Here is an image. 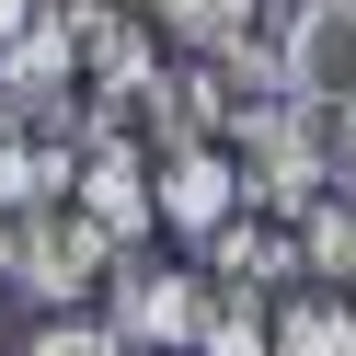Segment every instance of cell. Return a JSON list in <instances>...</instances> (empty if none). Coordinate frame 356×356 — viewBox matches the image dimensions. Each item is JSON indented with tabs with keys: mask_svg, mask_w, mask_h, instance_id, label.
Listing matches in <instances>:
<instances>
[{
	"mask_svg": "<svg viewBox=\"0 0 356 356\" xmlns=\"http://www.w3.org/2000/svg\"><path fill=\"white\" fill-rule=\"evenodd\" d=\"M299 253H310V287H356V195H310Z\"/></svg>",
	"mask_w": 356,
	"mask_h": 356,
	"instance_id": "obj_10",
	"label": "cell"
},
{
	"mask_svg": "<svg viewBox=\"0 0 356 356\" xmlns=\"http://www.w3.org/2000/svg\"><path fill=\"white\" fill-rule=\"evenodd\" d=\"M195 356H276V310L253 299V287H218L207 333H195Z\"/></svg>",
	"mask_w": 356,
	"mask_h": 356,
	"instance_id": "obj_11",
	"label": "cell"
},
{
	"mask_svg": "<svg viewBox=\"0 0 356 356\" xmlns=\"http://www.w3.org/2000/svg\"><path fill=\"white\" fill-rule=\"evenodd\" d=\"M35 12H47V0H0V47H12V35H24Z\"/></svg>",
	"mask_w": 356,
	"mask_h": 356,
	"instance_id": "obj_16",
	"label": "cell"
},
{
	"mask_svg": "<svg viewBox=\"0 0 356 356\" xmlns=\"http://www.w3.org/2000/svg\"><path fill=\"white\" fill-rule=\"evenodd\" d=\"M104 264H115V230H92V218L58 195V207H24V264H12V299L35 310H81L104 287Z\"/></svg>",
	"mask_w": 356,
	"mask_h": 356,
	"instance_id": "obj_3",
	"label": "cell"
},
{
	"mask_svg": "<svg viewBox=\"0 0 356 356\" xmlns=\"http://www.w3.org/2000/svg\"><path fill=\"white\" fill-rule=\"evenodd\" d=\"M12 264H24V218L0 207V299H12Z\"/></svg>",
	"mask_w": 356,
	"mask_h": 356,
	"instance_id": "obj_15",
	"label": "cell"
},
{
	"mask_svg": "<svg viewBox=\"0 0 356 356\" xmlns=\"http://www.w3.org/2000/svg\"><path fill=\"white\" fill-rule=\"evenodd\" d=\"M276 356H356V299L345 287H287L276 299Z\"/></svg>",
	"mask_w": 356,
	"mask_h": 356,
	"instance_id": "obj_9",
	"label": "cell"
},
{
	"mask_svg": "<svg viewBox=\"0 0 356 356\" xmlns=\"http://www.w3.org/2000/svg\"><path fill=\"white\" fill-rule=\"evenodd\" d=\"M149 195H161V230H184V241H207L230 207H253L230 138H184V149H161V161H149Z\"/></svg>",
	"mask_w": 356,
	"mask_h": 356,
	"instance_id": "obj_7",
	"label": "cell"
},
{
	"mask_svg": "<svg viewBox=\"0 0 356 356\" xmlns=\"http://www.w3.org/2000/svg\"><path fill=\"white\" fill-rule=\"evenodd\" d=\"M276 58L299 104H356V0H287L276 12Z\"/></svg>",
	"mask_w": 356,
	"mask_h": 356,
	"instance_id": "obj_5",
	"label": "cell"
},
{
	"mask_svg": "<svg viewBox=\"0 0 356 356\" xmlns=\"http://www.w3.org/2000/svg\"><path fill=\"white\" fill-rule=\"evenodd\" d=\"M230 161H241V184H253L264 207H287V218H299L310 195H333V104H299V92L241 104Z\"/></svg>",
	"mask_w": 356,
	"mask_h": 356,
	"instance_id": "obj_1",
	"label": "cell"
},
{
	"mask_svg": "<svg viewBox=\"0 0 356 356\" xmlns=\"http://www.w3.org/2000/svg\"><path fill=\"white\" fill-rule=\"evenodd\" d=\"M24 356H127V333L104 322V310H47V322L24 333Z\"/></svg>",
	"mask_w": 356,
	"mask_h": 356,
	"instance_id": "obj_13",
	"label": "cell"
},
{
	"mask_svg": "<svg viewBox=\"0 0 356 356\" xmlns=\"http://www.w3.org/2000/svg\"><path fill=\"white\" fill-rule=\"evenodd\" d=\"M127 12H161V0H127Z\"/></svg>",
	"mask_w": 356,
	"mask_h": 356,
	"instance_id": "obj_17",
	"label": "cell"
},
{
	"mask_svg": "<svg viewBox=\"0 0 356 356\" xmlns=\"http://www.w3.org/2000/svg\"><path fill=\"white\" fill-rule=\"evenodd\" d=\"M161 24L184 35V47H241V35L264 24V0H161Z\"/></svg>",
	"mask_w": 356,
	"mask_h": 356,
	"instance_id": "obj_12",
	"label": "cell"
},
{
	"mask_svg": "<svg viewBox=\"0 0 356 356\" xmlns=\"http://www.w3.org/2000/svg\"><path fill=\"white\" fill-rule=\"evenodd\" d=\"M333 195H356V104H333Z\"/></svg>",
	"mask_w": 356,
	"mask_h": 356,
	"instance_id": "obj_14",
	"label": "cell"
},
{
	"mask_svg": "<svg viewBox=\"0 0 356 356\" xmlns=\"http://www.w3.org/2000/svg\"><path fill=\"white\" fill-rule=\"evenodd\" d=\"M149 161H161L149 138H92V149H81L70 207L92 218V230H115V253H138V241H149V218H161V195H149Z\"/></svg>",
	"mask_w": 356,
	"mask_h": 356,
	"instance_id": "obj_6",
	"label": "cell"
},
{
	"mask_svg": "<svg viewBox=\"0 0 356 356\" xmlns=\"http://www.w3.org/2000/svg\"><path fill=\"white\" fill-rule=\"evenodd\" d=\"M81 184V138L70 127H35V115H0V207H58Z\"/></svg>",
	"mask_w": 356,
	"mask_h": 356,
	"instance_id": "obj_8",
	"label": "cell"
},
{
	"mask_svg": "<svg viewBox=\"0 0 356 356\" xmlns=\"http://www.w3.org/2000/svg\"><path fill=\"white\" fill-rule=\"evenodd\" d=\"M195 253H207V276L218 287H253V299H287V287H310V253H299V218L287 207H230L218 218L207 241H195Z\"/></svg>",
	"mask_w": 356,
	"mask_h": 356,
	"instance_id": "obj_4",
	"label": "cell"
},
{
	"mask_svg": "<svg viewBox=\"0 0 356 356\" xmlns=\"http://www.w3.org/2000/svg\"><path fill=\"white\" fill-rule=\"evenodd\" d=\"M218 310V276L207 264H115V299H104V322L127 333V356H195V333H207Z\"/></svg>",
	"mask_w": 356,
	"mask_h": 356,
	"instance_id": "obj_2",
	"label": "cell"
}]
</instances>
